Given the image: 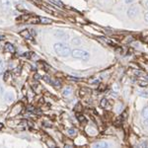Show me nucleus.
Instances as JSON below:
<instances>
[{
  "label": "nucleus",
  "mask_w": 148,
  "mask_h": 148,
  "mask_svg": "<svg viewBox=\"0 0 148 148\" xmlns=\"http://www.w3.org/2000/svg\"><path fill=\"white\" fill-rule=\"evenodd\" d=\"M53 49L56 51V53L57 56H62V57H67L71 54V49L70 47L67 46L66 44L64 42H56L53 45Z\"/></svg>",
  "instance_id": "1"
},
{
  "label": "nucleus",
  "mask_w": 148,
  "mask_h": 148,
  "mask_svg": "<svg viewBox=\"0 0 148 148\" xmlns=\"http://www.w3.org/2000/svg\"><path fill=\"white\" fill-rule=\"evenodd\" d=\"M71 56H72L73 58H77V59H82L84 61L89 60L90 58V53L87 51H84V49H76L71 51Z\"/></svg>",
  "instance_id": "2"
},
{
  "label": "nucleus",
  "mask_w": 148,
  "mask_h": 148,
  "mask_svg": "<svg viewBox=\"0 0 148 148\" xmlns=\"http://www.w3.org/2000/svg\"><path fill=\"white\" fill-rule=\"evenodd\" d=\"M126 14H127V17L130 19H134L136 16L139 14V6L138 5H131L130 8L126 11Z\"/></svg>",
  "instance_id": "3"
},
{
  "label": "nucleus",
  "mask_w": 148,
  "mask_h": 148,
  "mask_svg": "<svg viewBox=\"0 0 148 148\" xmlns=\"http://www.w3.org/2000/svg\"><path fill=\"white\" fill-rule=\"evenodd\" d=\"M53 36L59 40H69V35L66 34L65 32L63 31H60V30H56L53 32Z\"/></svg>",
  "instance_id": "4"
},
{
  "label": "nucleus",
  "mask_w": 148,
  "mask_h": 148,
  "mask_svg": "<svg viewBox=\"0 0 148 148\" xmlns=\"http://www.w3.org/2000/svg\"><path fill=\"white\" fill-rule=\"evenodd\" d=\"M3 98H4V101H5L7 104H11V103L15 100V94L12 91H7L4 93Z\"/></svg>",
  "instance_id": "5"
},
{
  "label": "nucleus",
  "mask_w": 148,
  "mask_h": 148,
  "mask_svg": "<svg viewBox=\"0 0 148 148\" xmlns=\"http://www.w3.org/2000/svg\"><path fill=\"white\" fill-rule=\"evenodd\" d=\"M0 3H1L2 8H3L5 11L10 10L11 7H12L11 0H0Z\"/></svg>",
  "instance_id": "6"
},
{
  "label": "nucleus",
  "mask_w": 148,
  "mask_h": 148,
  "mask_svg": "<svg viewBox=\"0 0 148 148\" xmlns=\"http://www.w3.org/2000/svg\"><path fill=\"white\" fill-rule=\"evenodd\" d=\"M20 35L22 36L23 38H25V39H28V40H33V36L32 34L30 33V31L29 30H23V31H21L20 32Z\"/></svg>",
  "instance_id": "7"
},
{
  "label": "nucleus",
  "mask_w": 148,
  "mask_h": 148,
  "mask_svg": "<svg viewBox=\"0 0 148 148\" xmlns=\"http://www.w3.org/2000/svg\"><path fill=\"white\" fill-rule=\"evenodd\" d=\"M4 51L7 52L13 53V52H15V47H14L12 44H10V42H7L5 46H4Z\"/></svg>",
  "instance_id": "8"
},
{
  "label": "nucleus",
  "mask_w": 148,
  "mask_h": 148,
  "mask_svg": "<svg viewBox=\"0 0 148 148\" xmlns=\"http://www.w3.org/2000/svg\"><path fill=\"white\" fill-rule=\"evenodd\" d=\"M110 143L105 142V141H101V142H97L95 144H93V147L95 148H105V147H109Z\"/></svg>",
  "instance_id": "9"
},
{
  "label": "nucleus",
  "mask_w": 148,
  "mask_h": 148,
  "mask_svg": "<svg viewBox=\"0 0 148 148\" xmlns=\"http://www.w3.org/2000/svg\"><path fill=\"white\" fill-rule=\"evenodd\" d=\"M62 95L64 97H66V98L70 97L71 95H72V88L69 87V86H68V87H65L63 89V91H62Z\"/></svg>",
  "instance_id": "10"
},
{
  "label": "nucleus",
  "mask_w": 148,
  "mask_h": 148,
  "mask_svg": "<svg viewBox=\"0 0 148 148\" xmlns=\"http://www.w3.org/2000/svg\"><path fill=\"white\" fill-rule=\"evenodd\" d=\"M40 22L42 24H45V25H49V24H51V20L47 17H40L39 18Z\"/></svg>",
  "instance_id": "11"
},
{
  "label": "nucleus",
  "mask_w": 148,
  "mask_h": 148,
  "mask_svg": "<svg viewBox=\"0 0 148 148\" xmlns=\"http://www.w3.org/2000/svg\"><path fill=\"white\" fill-rule=\"evenodd\" d=\"M141 116L143 119H148V106L143 108L142 112H141Z\"/></svg>",
  "instance_id": "12"
},
{
  "label": "nucleus",
  "mask_w": 148,
  "mask_h": 148,
  "mask_svg": "<svg viewBox=\"0 0 148 148\" xmlns=\"http://www.w3.org/2000/svg\"><path fill=\"white\" fill-rule=\"evenodd\" d=\"M72 44L75 45V46H80V45L82 44V40H81V39H79V38H74L72 40Z\"/></svg>",
  "instance_id": "13"
},
{
  "label": "nucleus",
  "mask_w": 148,
  "mask_h": 148,
  "mask_svg": "<svg viewBox=\"0 0 148 148\" xmlns=\"http://www.w3.org/2000/svg\"><path fill=\"white\" fill-rule=\"evenodd\" d=\"M108 104H109L108 99H106V98H103V99L101 100V107H103V108H106V107L108 106Z\"/></svg>",
  "instance_id": "14"
},
{
  "label": "nucleus",
  "mask_w": 148,
  "mask_h": 148,
  "mask_svg": "<svg viewBox=\"0 0 148 148\" xmlns=\"http://www.w3.org/2000/svg\"><path fill=\"white\" fill-rule=\"evenodd\" d=\"M67 133H68L69 135H71V136H73V135H76V133H77V130H76L75 128L71 127V128H69V130H67Z\"/></svg>",
  "instance_id": "15"
},
{
  "label": "nucleus",
  "mask_w": 148,
  "mask_h": 148,
  "mask_svg": "<svg viewBox=\"0 0 148 148\" xmlns=\"http://www.w3.org/2000/svg\"><path fill=\"white\" fill-rule=\"evenodd\" d=\"M77 119H78V121H80L81 123H86L87 121V120H86V118L83 114H78L77 116Z\"/></svg>",
  "instance_id": "16"
},
{
  "label": "nucleus",
  "mask_w": 148,
  "mask_h": 148,
  "mask_svg": "<svg viewBox=\"0 0 148 148\" xmlns=\"http://www.w3.org/2000/svg\"><path fill=\"white\" fill-rule=\"evenodd\" d=\"M18 108V105L16 107H14V109H13V111H12V114H17L20 113V111H21V109H17Z\"/></svg>",
  "instance_id": "17"
},
{
  "label": "nucleus",
  "mask_w": 148,
  "mask_h": 148,
  "mask_svg": "<svg viewBox=\"0 0 148 148\" xmlns=\"http://www.w3.org/2000/svg\"><path fill=\"white\" fill-rule=\"evenodd\" d=\"M42 79H44L45 81H46V82H47V83H51V78H49V76H42Z\"/></svg>",
  "instance_id": "18"
},
{
  "label": "nucleus",
  "mask_w": 148,
  "mask_h": 148,
  "mask_svg": "<svg viewBox=\"0 0 148 148\" xmlns=\"http://www.w3.org/2000/svg\"><path fill=\"white\" fill-rule=\"evenodd\" d=\"M47 144L49 145V146H51V147H56V144L53 141H51H51H49H49H47Z\"/></svg>",
  "instance_id": "19"
},
{
  "label": "nucleus",
  "mask_w": 148,
  "mask_h": 148,
  "mask_svg": "<svg viewBox=\"0 0 148 148\" xmlns=\"http://www.w3.org/2000/svg\"><path fill=\"white\" fill-rule=\"evenodd\" d=\"M123 1H125V4H132L133 2L135 1V0H123Z\"/></svg>",
  "instance_id": "20"
},
{
  "label": "nucleus",
  "mask_w": 148,
  "mask_h": 148,
  "mask_svg": "<svg viewBox=\"0 0 148 148\" xmlns=\"http://www.w3.org/2000/svg\"><path fill=\"white\" fill-rule=\"evenodd\" d=\"M3 71H4V65L3 64H1V65H0V75L3 74Z\"/></svg>",
  "instance_id": "21"
},
{
  "label": "nucleus",
  "mask_w": 148,
  "mask_h": 148,
  "mask_svg": "<svg viewBox=\"0 0 148 148\" xmlns=\"http://www.w3.org/2000/svg\"><path fill=\"white\" fill-rule=\"evenodd\" d=\"M144 20H145V22L148 23V11L144 14Z\"/></svg>",
  "instance_id": "22"
},
{
  "label": "nucleus",
  "mask_w": 148,
  "mask_h": 148,
  "mask_svg": "<svg viewBox=\"0 0 148 148\" xmlns=\"http://www.w3.org/2000/svg\"><path fill=\"white\" fill-rule=\"evenodd\" d=\"M3 92H4V88L3 86L0 84V95H3Z\"/></svg>",
  "instance_id": "23"
},
{
  "label": "nucleus",
  "mask_w": 148,
  "mask_h": 148,
  "mask_svg": "<svg viewBox=\"0 0 148 148\" xmlns=\"http://www.w3.org/2000/svg\"><path fill=\"white\" fill-rule=\"evenodd\" d=\"M8 75H9V72H6L5 76H4V80H7V78H8Z\"/></svg>",
  "instance_id": "24"
},
{
  "label": "nucleus",
  "mask_w": 148,
  "mask_h": 148,
  "mask_svg": "<svg viewBox=\"0 0 148 148\" xmlns=\"http://www.w3.org/2000/svg\"><path fill=\"white\" fill-rule=\"evenodd\" d=\"M144 125L147 126L148 127V119H145V121H144Z\"/></svg>",
  "instance_id": "25"
},
{
  "label": "nucleus",
  "mask_w": 148,
  "mask_h": 148,
  "mask_svg": "<svg viewBox=\"0 0 148 148\" xmlns=\"http://www.w3.org/2000/svg\"><path fill=\"white\" fill-rule=\"evenodd\" d=\"M4 40V36L0 35V40Z\"/></svg>",
  "instance_id": "26"
},
{
  "label": "nucleus",
  "mask_w": 148,
  "mask_h": 148,
  "mask_svg": "<svg viewBox=\"0 0 148 148\" xmlns=\"http://www.w3.org/2000/svg\"><path fill=\"white\" fill-rule=\"evenodd\" d=\"M145 6H146L147 8H148V0H146V1H145Z\"/></svg>",
  "instance_id": "27"
},
{
  "label": "nucleus",
  "mask_w": 148,
  "mask_h": 148,
  "mask_svg": "<svg viewBox=\"0 0 148 148\" xmlns=\"http://www.w3.org/2000/svg\"><path fill=\"white\" fill-rule=\"evenodd\" d=\"M1 64H3V61H2V58L0 57V65H1Z\"/></svg>",
  "instance_id": "28"
},
{
  "label": "nucleus",
  "mask_w": 148,
  "mask_h": 148,
  "mask_svg": "<svg viewBox=\"0 0 148 148\" xmlns=\"http://www.w3.org/2000/svg\"><path fill=\"white\" fill-rule=\"evenodd\" d=\"M2 127H3V123H0V128H2Z\"/></svg>",
  "instance_id": "29"
}]
</instances>
